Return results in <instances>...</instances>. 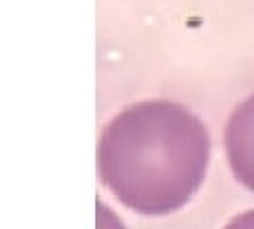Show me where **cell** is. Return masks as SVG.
Returning a JSON list of instances; mask_svg holds the SVG:
<instances>
[{
  "mask_svg": "<svg viewBox=\"0 0 254 229\" xmlns=\"http://www.w3.org/2000/svg\"><path fill=\"white\" fill-rule=\"evenodd\" d=\"M212 142L185 106L153 100L133 104L104 127L97 172L104 187L144 217L185 208L206 181Z\"/></svg>",
  "mask_w": 254,
  "mask_h": 229,
  "instance_id": "1",
  "label": "cell"
},
{
  "mask_svg": "<svg viewBox=\"0 0 254 229\" xmlns=\"http://www.w3.org/2000/svg\"><path fill=\"white\" fill-rule=\"evenodd\" d=\"M224 151L235 181L254 191V94L233 111L224 130Z\"/></svg>",
  "mask_w": 254,
  "mask_h": 229,
  "instance_id": "2",
  "label": "cell"
}]
</instances>
